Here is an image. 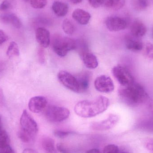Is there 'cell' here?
I'll list each match as a JSON object with an SVG mask.
<instances>
[{"label":"cell","instance_id":"1","mask_svg":"<svg viewBox=\"0 0 153 153\" xmlns=\"http://www.w3.org/2000/svg\"><path fill=\"white\" fill-rule=\"evenodd\" d=\"M109 104L108 98L100 96L92 100H82L77 102L74 107V111L82 117H93L105 111Z\"/></svg>","mask_w":153,"mask_h":153},{"label":"cell","instance_id":"2","mask_svg":"<svg viewBox=\"0 0 153 153\" xmlns=\"http://www.w3.org/2000/svg\"><path fill=\"white\" fill-rule=\"evenodd\" d=\"M119 95L125 103L132 107L143 103L148 96L144 88L135 82L130 86L120 89Z\"/></svg>","mask_w":153,"mask_h":153},{"label":"cell","instance_id":"3","mask_svg":"<svg viewBox=\"0 0 153 153\" xmlns=\"http://www.w3.org/2000/svg\"><path fill=\"white\" fill-rule=\"evenodd\" d=\"M53 48L55 53L57 55L64 57L67 55L70 51L76 49V43L70 38L58 36L54 38Z\"/></svg>","mask_w":153,"mask_h":153},{"label":"cell","instance_id":"4","mask_svg":"<svg viewBox=\"0 0 153 153\" xmlns=\"http://www.w3.org/2000/svg\"><path fill=\"white\" fill-rule=\"evenodd\" d=\"M21 130L34 139L38 132L36 122L26 110H23L20 120Z\"/></svg>","mask_w":153,"mask_h":153},{"label":"cell","instance_id":"5","mask_svg":"<svg viewBox=\"0 0 153 153\" xmlns=\"http://www.w3.org/2000/svg\"><path fill=\"white\" fill-rule=\"evenodd\" d=\"M70 115V111L64 107L50 106L45 112L46 118L50 122L58 123L66 120Z\"/></svg>","mask_w":153,"mask_h":153},{"label":"cell","instance_id":"6","mask_svg":"<svg viewBox=\"0 0 153 153\" xmlns=\"http://www.w3.org/2000/svg\"><path fill=\"white\" fill-rule=\"evenodd\" d=\"M112 74L118 82L124 87L130 86L134 83V77L126 68L121 65L113 67Z\"/></svg>","mask_w":153,"mask_h":153},{"label":"cell","instance_id":"7","mask_svg":"<svg viewBox=\"0 0 153 153\" xmlns=\"http://www.w3.org/2000/svg\"><path fill=\"white\" fill-rule=\"evenodd\" d=\"M60 82L69 90L79 93V85L77 78L66 71H62L58 74Z\"/></svg>","mask_w":153,"mask_h":153},{"label":"cell","instance_id":"8","mask_svg":"<svg viewBox=\"0 0 153 153\" xmlns=\"http://www.w3.org/2000/svg\"><path fill=\"white\" fill-rule=\"evenodd\" d=\"M95 89L102 93L111 92L114 90L113 81L109 76L102 75L97 77L94 82Z\"/></svg>","mask_w":153,"mask_h":153},{"label":"cell","instance_id":"9","mask_svg":"<svg viewBox=\"0 0 153 153\" xmlns=\"http://www.w3.org/2000/svg\"><path fill=\"white\" fill-rule=\"evenodd\" d=\"M105 24L110 31L116 32L126 28L128 22L124 18L118 16H110L106 19Z\"/></svg>","mask_w":153,"mask_h":153},{"label":"cell","instance_id":"10","mask_svg":"<svg viewBox=\"0 0 153 153\" xmlns=\"http://www.w3.org/2000/svg\"><path fill=\"white\" fill-rule=\"evenodd\" d=\"M118 120L119 117L117 115L110 114L106 119L100 122H94L91 125V127L96 131H105L114 127Z\"/></svg>","mask_w":153,"mask_h":153},{"label":"cell","instance_id":"11","mask_svg":"<svg viewBox=\"0 0 153 153\" xmlns=\"http://www.w3.org/2000/svg\"><path fill=\"white\" fill-rule=\"evenodd\" d=\"M47 103V100L44 96H35L29 101V109L33 113H39L45 108Z\"/></svg>","mask_w":153,"mask_h":153},{"label":"cell","instance_id":"12","mask_svg":"<svg viewBox=\"0 0 153 153\" xmlns=\"http://www.w3.org/2000/svg\"><path fill=\"white\" fill-rule=\"evenodd\" d=\"M37 41L41 47L47 48L50 43V33L49 30L44 27H39L36 31Z\"/></svg>","mask_w":153,"mask_h":153},{"label":"cell","instance_id":"13","mask_svg":"<svg viewBox=\"0 0 153 153\" xmlns=\"http://www.w3.org/2000/svg\"><path fill=\"white\" fill-rule=\"evenodd\" d=\"M126 46L127 49L129 51L138 52L143 50L144 44L139 38L131 35L126 37Z\"/></svg>","mask_w":153,"mask_h":153},{"label":"cell","instance_id":"14","mask_svg":"<svg viewBox=\"0 0 153 153\" xmlns=\"http://www.w3.org/2000/svg\"><path fill=\"white\" fill-rule=\"evenodd\" d=\"M1 22L5 24H11L14 27L20 28L22 23L18 16L12 13H5L0 15Z\"/></svg>","mask_w":153,"mask_h":153},{"label":"cell","instance_id":"15","mask_svg":"<svg viewBox=\"0 0 153 153\" xmlns=\"http://www.w3.org/2000/svg\"><path fill=\"white\" fill-rule=\"evenodd\" d=\"M131 35L138 38L143 37L146 34L147 28L143 22L136 20L132 23L130 27Z\"/></svg>","mask_w":153,"mask_h":153},{"label":"cell","instance_id":"16","mask_svg":"<svg viewBox=\"0 0 153 153\" xmlns=\"http://www.w3.org/2000/svg\"><path fill=\"white\" fill-rule=\"evenodd\" d=\"M72 17L77 23L82 25H87L91 19L90 13L81 9H76L73 12Z\"/></svg>","mask_w":153,"mask_h":153},{"label":"cell","instance_id":"17","mask_svg":"<svg viewBox=\"0 0 153 153\" xmlns=\"http://www.w3.org/2000/svg\"><path fill=\"white\" fill-rule=\"evenodd\" d=\"M81 57L86 68L90 69H96L99 65L97 57L94 55L87 52L81 55Z\"/></svg>","mask_w":153,"mask_h":153},{"label":"cell","instance_id":"18","mask_svg":"<svg viewBox=\"0 0 153 153\" xmlns=\"http://www.w3.org/2000/svg\"><path fill=\"white\" fill-rule=\"evenodd\" d=\"M52 8L55 14L60 17L65 16L69 10V5L67 3L58 1L53 3Z\"/></svg>","mask_w":153,"mask_h":153},{"label":"cell","instance_id":"19","mask_svg":"<svg viewBox=\"0 0 153 153\" xmlns=\"http://www.w3.org/2000/svg\"><path fill=\"white\" fill-rule=\"evenodd\" d=\"M41 146L44 153H58L56 148L54 140L51 137H43L41 141Z\"/></svg>","mask_w":153,"mask_h":153},{"label":"cell","instance_id":"20","mask_svg":"<svg viewBox=\"0 0 153 153\" xmlns=\"http://www.w3.org/2000/svg\"><path fill=\"white\" fill-rule=\"evenodd\" d=\"M126 0H104V5L107 9L111 10H118L123 8Z\"/></svg>","mask_w":153,"mask_h":153},{"label":"cell","instance_id":"21","mask_svg":"<svg viewBox=\"0 0 153 153\" xmlns=\"http://www.w3.org/2000/svg\"><path fill=\"white\" fill-rule=\"evenodd\" d=\"M77 79L79 85V93L86 91L89 87L90 78L89 75L87 74H84L77 77Z\"/></svg>","mask_w":153,"mask_h":153},{"label":"cell","instance_id":"22","mask_svg":"<svg viewBox=\"0 0 153 153\" xmlns=\"http://www.w3.org/2000/svg\"><path fill=\"white\" fill-rule=\"evenodd\" d=\"M19 55L20 51L18 44L14 41L10 42L6 51V55L9 58H11L19 56Z\"/></svg>","mask_w":153,"mask_h":153},{"label":"cell","instance_id":"23","mask_svg":"<svg viewBox=\"0 0 153 153\" xmlns=\"http://www.w3.org/2000/svg\"><path fill=\"white\" fill-rule=\"evenodd\" d=\"M62 26L63 30L67 35H72L75 32V27L73 23L69 19H66L63 21Z\"/></svg>","mask_w":153,"mask_h":153},{"label":"cell","instance_id":"24","mask_svg":"<svg viewBox=\"0 0 153 153\" xmlns=\"http://www.w3.org/2000/svg\"><path fill=\"white\" fill-rule=\"evenodd\" d=\"M144 53L146 58L150 61L153 59V44L151 42H146L144 45Z\"/></svg>","mask_w":153,"mask_h":153},{"label":"cell","instance_id":"25","mask_svg":"<svg viewBox=\"0 0 153 153\" xmlns=\"http://www.w3.org/2000/svg\"><path fill=\"white\" fill-rule=\"evenodd\" d=\"M148 0H134V6L137 10L142 11L146 10L148 7Z\"/></svg>","mask_w":153,"mask_h":153},{"label":"cell","instance_id":"26","mask_svg":"<svg viewBox=\"0 0 153 153\" xmlns=\"http://www.w3.org/2000/svg\"><path fill=\"white\" fill-rule=\"evenodd\" d=\"M30 5L33 8L36 9H43L47 4V0H30Z\"/></svg>","mask_w":153,"mask_h":153},{"label":"cell","instance_id":"27","mask_svg":"<svg viewBox=\"0 0 153 153\" xmlns=\"http://www.w3.org/2000/svg\"><path fill=\"white\" fill-rule=\"evenodd\" d=\"M103 153H120L119 149L115 145H108L104 147Z\"/></svg>","mask_w":153,"mask_h":153},{"label":"cell","instance_id":"28","mask_svg":"<svg viewBox=\"0 0 153 153\" xmlns=\"http://www.w3.org/2000/svg\"><path fill=\"white\" fill-rule=\"evenodd\" d=\"M18 137L19 139L24 143H29L33 140L31 137L26 134V133L20 130L18 133Z\"/></svg>","mask_w":153,"mask_h":153},{"label":"cell","instance_id":"29","mask_svg":"<svg viewBox=\"0 0 153 153\" xmlns=\"http://www.w3.org/2000/svg\"><path fill=\"white\" fill-rule=\"evenodd\" d=\"M9 143V137L5 130L2 129L0 131V146L8 144Z\"/></svg>","mask_w":153,"mask_h":153},{"label":"cell","instance_id":"30","mask_svg":"<svg viewBox=\"0 0 153 153\" xmlns=\"http://www.w3.org/2000/svg\"><path fill=\"white\" fill-rule=\"evenodd\" d=\"M54 135L57 138H64L68 137L71 132L63 130H56L54 131Z\"/></svg>","mask_w":153,"mask_h":153},{"label":"cell","instance_id":"31","mask_svg":"<svg viewBox=\"0 0 153 153\" xmlns=\"http://www.w3.org/2000/svg\"><path fill=\"white\" fill-rule=\"evenodd\" d=\"M12 7L11 4L8 0H4L0 4V11H5Z\"/></svg>","mask_w":153,"mask_h":153},{"label":"cell","instance_id":"32","mask_svg":"<svg viewBox=\"0 0 153 153\" xmlns=\"http://www.w3.org/2000/svg\"><path fill=\"white\" fill-rule=\"evenodd\" d=\"M0 153H15L9 144H6L0 146Z\"/></svg>","mask_w":153,"mask_h":153},{"label":"cell","instance_id":"33","mask_svg":"<svg viewBox=\"0 0 153 153\" xmlns=\"http://www.w3.org/2000/svg\"><path fill=\"white\" fill-rule=\"evenodd\" d=\"M104 0H88L90 5L94 8H98L104 3Z\"/></svg>","mask_w":153,"mask_h":153},{"label":"cell","instance_id":"34","mask_svg":"<svg viewBox=\"0 0 153 153\" xmlns=\"http://www.w3.org/2000/svg\"><path fill=\"white\" fill-rule=\"evenodd\" d=\"M56 149L60 153H70L69 149L65 146L64 144L59 143L56 145Z\"/></svg>","mask_w":153,"mask_h":153},{"label":"cell","instance_id":"35","mask_svg":"<svg viewBox=\"0 0 153 153\" xmlns=\"http://www.w3.org/2000/svg\"><path fill=\"white\" fill-rule=\"evenodd\" d=\"M8 39V36L3 30H0V45L6 42Z\"/></svg>","mask_w":153,"mask_h":153},{"label":"cell","instance_id":"36","mask_svg":"<svg viewBox=\"0 0 153 153\" xmlns=\"http://www.w3.org/2000/svg\"><path fill=\"white\" fill-rule=\"evenodd\" d=\"M38 54L39 59V62L41 63H44V62H45V54H44V51L42 48L39 49Z\"/></svg>","mask_w":153,"mask_h":153},{"label":"cell","instance_id":"37","mask_svg":"<svg viewBox=\"0 0 153 153\" xmlns=\"http://www.w3.org/2000/svg\"><path fill=\"white\" fill-rule=\"evenodd\" d=\"M146 146L150 153H153V140H151L147 142Z\"/></svg>","mask_w":153,"mask_h":153},{"label":"cell","instance_id":"38","mask_svg":"<svg viewBox=\"0 0 153 153\" xmlns=\"http://www.w3.org/2000/svg\"><path fill=\"white\" fill-rule=\"evenodd\" d=\"M22 153H38L36 151L30 148H26L24 149Z\"/></svg>","mask_w":153,"mask_h":153},{"label":"cell","instance_id":"39","mask_svg":"<svg viewBox=\"0 0 153 153\" xmlns=\"http://www.w3.org/2000/svg\"><path fill=\"white\" fill-rule=\"evenodd\" d=\"M85 153H101L100 150L97 149H92L87 151Z\"/></svg>","mask_w":153,"mask_h":153},{"label":"cell","instance_id":"40","mask_svg":"<svg viewBox=\"0 0 153 153\" xmlns=\"http://www.w3.org/2000/svg\"><path fill=\"white\" fill-rule=\"evenodd\" d=\"M83 0H71V2L74 4H78L82 2Z\"/></svg>","mask_w":153,"mask_h":153},{"label":"cell","instance_id":"41","mask_svg":"<svg viewBox=\"0 0 153 153\" xmlns=\"http://www.w3.org/2000/svg\"><path fill=\"white\" fill-rule=\"evenodd\" d=\"M3 100V93L0 90V102L2 101Z\"/></svg>","mask_w":153,"mask_h":153},{"label":"cell","instance_id":"42","mask_svg":"<svg viewBox=\"0 0 153 153\" xmlns=\"http://www.w3.org/2000/svg\"><path fill=\"white\" fill-rule=\"evenodd\" d=\"M2 125L1 120V117H0V131L2 130Z\"/></svg>","mask_w":153,"mask_h":153},{"label":"cell","instance_id":"43","mask_svg":"<svg viewBox=\"0 0 153 153\" xmlns=\"http://www.w3.org/2000/svg\"><path fill=\"white\" fill-rule=\"evenodd\" d=\"M23 1H25L26 2H28V1H29L30 0H23Z\"/></svg>","mask_w":153,"mask_h":153},{"label":"cell","instance_id":"44","mask_svg":"<svg viewBox=\"0 0 153 153\" xmlns=\"http://www.w3.org/2000/svg\"><path fill=\"white\" fill-rule=\"evenodd\" d=\"M120 153H130L128 152H123Z\"/></svg>","mask_w":153,"mask_h":153},{"label":"cell","instance_id":"45","mask_svg":"<svg viewBox=\"0 0 153 153\" xmlns=\"http://www.w3.org/2000/svg\"><path fill=\"white\" fill-rule=\"evenodd\" d=\"M152 36H153V30H152Z\"/></svg>","mask_w":153,"mask_h":153}]
</instances>
